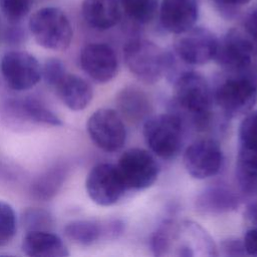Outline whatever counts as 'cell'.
<instances>
[{"mask_svg": "<svg viewBox=\"0 0 257 257\" xmlns=\"http://www.w3.org/2000/svg\"><path fill=\"white\" fill-rule=\"evenodd\" d=\"M1 33H2V27H1V22H0V37H1Z\"/></svg>", "mask_w": 257, "mask_h": 257, "instance_id": "cell-36", "label": "cell"}, {"mask_svg": "<svg viewBox=\"0 0 257 257\" xmlns=\"http://www.w3.org/2000/svg\"><path fill=\"white\" fill-rule=\"evenodd\" d=\"M236 179L241 192L247 196H257V146L240 144Z\"/></svg>", "mask_w": 257, "mask_h": 257, "instance_id": "cell-20", "label": "cell"}, {"mask_svg": "<svg viewBox=\"0 0 257 257\" xmlns=\"http://www.w3.org/2000/svg\"><path fill=\"white\" fill-rule=\"evenodd\" d=\"M156 256H217L218 248L208 232L192 221L168 220L152 238Z\"/></svg>", "mask_w": 257, "mask_h": 257, "instance_id": "cell-1", "label": "cell"}, {"mask_svg": "<svg viewBox=\"0 0 257 257\" xmlns=\"http://www.w3.org/2000/svg\"><path fill=\"white\" fill-rule=\"evenodd\" d=\"M245 220L249 227H256L257 228V203L250 204L244 213Z\"/></svg>", "mask_w": 257, "mask_h": 257, "instance_id": "cell-34", "label": "cell"}, {"mask_svg": "<svg viewBox=\"0 0 257 257\" xmlns=\"http://www.w3.org/2000/svg\"><path fill=\"white\" fill-rule=\"evenodd\" d=\"M67 175L65 165H55L35 179L31 185V194L38 200L52 199L61 188Z\"/></svg>", "mask_w": 257, "mask_h": 257, "instance_id": "cell-23", "label": "cell"}, {"mask_svg": "<svg viewBox=\"0 0 257 257\" xmlns=\"http://www.w3.org/2000/svg\"><path fill=\"white\" fill-rule=\"evenodd\" d=\"M123 58L128 70L146 84L156 83L165 75L167 52L151 40L132 39L123 47Z\"/></svg>", "mask_w": 257, "mask_h": 257, "instance_id": "cell-6", "label": "cell"}, {"mask_svg": "<svg viewBox=\"0 0 257 257\" xmlns=\"http://www.w3.org/2000/svg\"><path fill=\"white\" fill-rule=\"evenodd\" d=\"M219 3L228 6V7H240L243 6L245 4H247L248 2H250V0H217Z\"/></svg>", "mask_w": 257, "mask_h": 257, "instance_id": "cell-35", "label": "cell"}, {"mask_svg": "<svg viewBox=\"0 0 257 257\" xmlns=\"http://www.w3.org/2000/svg\"><path fill=\"white\" fill-rule=\"evenodd\" d=\"M17 230V218L13 207L0 201V247L8 245Z\"/></svg>", "mask_w": 257, "mask_h": 257, "instance_id": "cell-26", "label": "cell"}, {"mask_svg": "<svg viewBox=\"0 0 257 257\" xmlns=\"http://www.w3.org/2000/svg\"><path fill=\"white\" fill-rule=\"evenodd\" d=\"M240 144L257 146V110L245 114L239 130Z\"/></svg>", "mask_w": 257, "mask_h": 257, "instance_id": "cell-30", "label": "cell"}, {"mask_svg": "<svg viewBox=\"0 0 257 257\" xmlns=\"http://www.w3.org/2000/svg\"><path fill=\"white\" fill-rule=\"evenodd\" d=\"M214 59L231 74L257 71V40L245 28H232L219 39Z\"/></svg>", "mask_w": 257, "mask_h": 257, "instance_id": "cell-3", "label": "cell"}, {"mask_svg": "<svg viewBox=\"0 0 257 257\" xmlns=\"http://www.w3.org/2000/svg\"><path fill=\"white\" fill-rule=\"evenodd\" d=\"M4 112L13 120L62 125L61 118L35 97L9 98L4 103Z\"/></svg>", "mask_w": 257, "mask_h": 257, "instance_id": "cell-16", "label": "cell"}, {"mask_svg": "<svg viewBox=\"0 0 257 257\" xmlns=\"http://www.w3.org/2000/svg\"><path fill=\"white\" fill-rule=\"evenodd\" d=\"M81 11L85 22L97 30L109 29L120 19L116 0H83Z\"/></svg>", "mask_w": 257, "mask_h": 257, "instance_id": "cell-19", "label": "cell"}, {"mask_svg": "<svg viewBox=\"0 0 257 257\" xmlns=\"http://www.w3.org/2000/svg\"><path fill=\"white\" fill-rule=\"evenodd\" d=\"M117 170L126 190H144L158 179L160 167L155 157L146 150H126L118 159Z\"/></svg>", "mask_w": 257, "mask_h": 257, "instance_id": "cell-8", "label": "cell"}, {"mask_svg": "<svg viewBox=\"0 0 257 257\" xmlns=\"http://www.w3.org/2000/svg\"><path fill=\"white\" fill-rule=\"evenodd\" d=\"M159 12L162 26L178 35L195 26L199 8L197 0H162Z\"/></svg>", "mask_w": 257, "mask_h": 257, "instance_id": "cell-15", "label": "cell"}, {"mask_svg": "<svg viewBox=\"0 0 257 257\" xmlns=\"http://www.w3.org/2000/svg\"><path fill=\"white\" fill-rule=\"evenodd\" d=\"M213 92L214 100L230 117L247 114L257 102V82L248 74H231Z\"/></svg>", "mask_w": 257, "mask_h": 257, "instance_id": "cell-7", "label": "cell"}, {"mask_svg": "<svg viewBox=\"0 0 257 257\" xmlns=\"http://www.w3.org/2000/svg\"><path fill=\"white\" fill-rule=\"evenodd\" d=\"M197 209L204 214H222L239 206L238 196L225 186H213L204 190L197 198Z\"/></svg>", "mask_w": 257, "mask_h": 257, "instance_id": "cell-21", "label": "cell"}, {"mask_svg": "<svg viewBox=\"0 0 257 257\" xmlns=\"http://www.w3.org/2000/svg\"><path fill=\"white\" fill-rule=\"evenodd\" d=\"M87 134L99 149L105 152L120 150L126 139L121 115L112 108H99L87 119Z\"/></svg>", "mask_w": 257, "mask_h": 257, "instance_id": "cell-9", "label": "cell"}, {"mask_svg": "<svg viewBox=\"0 0 257 257\" xmlns=\"http://www.w3.org/2000/svg\"><path fill=\"white\" fill-rule=\"evenodd\" d=\"M0 68L6 84L16 91L32 88L42 77L38 60L27 51L6 52L1 59Z\"/></svg>", "mask_w": 257, "mask_h": 257, "instance_id": "cell-10", "label": "cell"}, {"mask_svg": "<svg viewBox=\"0 0 257 257\" xmlns=\"http://www.w3.org/2000/svg\"><path fill=\"white\" fill-rule=\"evenodd\" d=\"M143 135L150 150L166 160L175 158L184 142V121L177 113H161L144 121Z\"/></svg>", "mask_w": 257, "mask_h": 257, "instance_id": "cell-4", "label": "cell"}, {"mask_svg": "<svg viewBox=\"0 0 257 257\" xmlns=\"http://www.w3.org/2000/svg\"><path fill=\"white\" fill-rule=\"evenodd\" d=\"M32 0H0V11L10 23H19L29 13Z\"/></svg>", "mask_w": 257, "mask_h": 257, "instance_id": "cell-27", "label": "cell"}, {"mask_svg": "<svg viewBox=\"0 0 257 257\" xmlns=\"http://www.w3.org/2000/svg\"><path fill=\"white\" fill-rule=\"evenodd\" d=\"M218 248V247H217ZM221 254L225 256H243L246 255L243 247V242L240 239L228 238L221 242Z\"/></svg>", "mask_w": 257, "mask_h": 257, "instance_id": "cell-31", "label": "cell"}, {"mask_svg": "<svg viewBox=\"0 0 257 257\" xmlns=\"http://www.w3.org/2000/svg\"><path fill=\"white\" fill-rule=\"evenodd\" d=\"M219 39L209 29L192 27L178 34L174 52L188 65H202L214 59Z\"/></svg>", "mask_w": 257, "mask_h": 257, "instance_id": "cell-11", "label": "cell"}, {"mask_svg": "<svg viewBox=\"0 0 257 257\" xmlns=\"http://www.w3.org/2000/svg\"><path fill=\"white\" fill-rule=\"evenodd\" d=\"M245 30L257 40V8L253 9L246 17L244 22Z\"/></svg>", "mask_w": 257, "mask_h": 257, "instance_id": "cell-33", "label": "cell"}, {"mask_svg": "<svg viewBox=\"0 0 257 257\" xmlns=\"http://www.w3.org/2000/svg\"><path fill=\"white\" fill-rule=\"evenodd\" d=\"M55 88L61 101L74 111L84 109L93 97L90 84L75 74L66 73Z\"/></svg>", "mask_w": 257, "mask_h": 257, "instance_id": "cell-18", "label": "cell"}, {"mask_svg": "<svg viewBox=\"0 0 257 257\" xmlns=\"http://www.w3.org/2000/svg\"><path fill=\"white\" fill-rule=\"evenodd\" d=\"M183 163L189 175L204 180L219 173L223 164V153L216 141L200 139L186 149Z\"/></svg>", "mask_w": 257, "mask_h": 257, "instance_id": "cell-13", "label": "cell"}, {"mask_svg": "<svg viewBox=\"0 0 257 257\" xmlns=\"http://www.w3.org/2000/svg\"><path fill=\"white\" fill-rule=\"evenodd\" d=\"M29 30L38 45L61 51L71 43L73 30L67 15L57 7H43L35 11L28 22Z\"/></svg>", "mask_w": 257, "mask_h": 257, "instance_id": "cell-5", "label": "cell"}, {"mask_svg": "<svg viewBox=\"0 0 257 257\" xmlns=\"http://www.w3.org/2000/svg\"><path fill=\"white\" fill-rule=\"evenodd\" d=\"M24 254L31 257H64L69 252L60 237L48 230L27 231L21 245Z\"/></svg>", "mask_w": 257, "mask_h": 257, "instance_id": "cell-17", "label": "cell"}, {"mask_svg": "<svg viewBox=\"0 0 257 257\" xmlns=\"http://www.w3.org/2000/svg\"><path fill=\"white\" fill-rule=\"evenodd\" d=\"M23 226L27 231L33 230H48L52 224L50 214L42 209L31 208L23 214Z\"/></svg>", "mask_w": 257, "mask_h": 257, "instance_id": "cell-28", "label": "cell"}, {"mask_svg": "<svg viewBox=\"0 0 257 257\" xmlns=\"http://www.w3.org/2000/svg\"><path fill=\"white\" fill-rule=\"evenodd\" d=\"M103 232V227L91 220H73L64 227V234L69 240L84 246L96 242Z\"/></svg>", "mask_w": 257, "mask_h": 257, "instance_id": "cell-24", "label": "cell"}, {"mask_svg": "<svg viewBox=\"0 0 257 257\" xmlns=\"http://www.w3.org/2000/svg\"><path fill=\"white\" fill-rule=\"evenodd\" d=\"M41 75L46 84L56 87V85L66 75V68L64 63L58 58H49L41 67Z\"/></svg>", "mask_w": 257, "mask_h": 257, "instance_id": "cell-29", "label": "cell"}, {"mask_svg": "<svg viewBox=\"0 0 257 257\" xmlns=\"http://www.w3.org/2000/svg\"><path fill=\"white\" fill-rule=\"evenodd\" d=\"M119 114L131 121L146 120L152 110L148 95L138 87L128 86L121 89L116 96Z\"/></svg>", "mask_w": 257, "mask_h": 257, "instance_id": "cell-22", "label": "cell"}, {"mask_svg": "<svg viewBox=\"0 0 257 257\" xmlns=\"http://www.w3.org/2000/svg\"><path fill=\"white\" fill-rule=\"evenodd\" d=\"M175 100L198 128H205L211 117L214 92L207 79L193 70H186L174 80Z\"/></svg>", "mask_w": 257, "mask_h": 257, "instance_id": "cell-2", "label": "cell"}, {"mask_svg": "<svg viewBox=\"0 0 257 257\" xmlns=\"http://www.w3.org/2000/svg\"><path fill=\"white\" fill-rule=\"evenodd\" d=\"M82 70L95 82L106 83L117 72V57L114 50L105 43H89L80 52Z\"/></svg>", "mask_w": 257, "mask_h": 257, "instance_id": "cell-14", "label": "cell"}, {"mask_svg": "<svg viewBox=\"0 0 257 257\" xmlns=\"http://www.w3.org/2000/svg\"><path fill=\"white\" fill-rule=\"evenodd\" d=\"M246 255L257 256V228L249 227L242 239Z\"/></svg>", "mask_w": 257, "mask_h": 257, "instance_id": "cell-32", "label": "cell"}, {"mask_svg": "<svg viewBox=\"0 0 257 257\" xmlns=\"http://www.w3.org/2000/svg\"><path fill=\"white\" fill-rule=\"evenodd\" d=\"M85 189L88 197L99 206L115 204L126 191L116 165L101 163L89 171Z\"/></svg>", "mask_w": 257, "mask_h": 257, "instance_id": "cell-12", "label": "cell"}, {"mask_svg": "<svg viewBox=\"0 0 257 257\" xmlns=\"http://www.w3.org/2000/svg\"><path fill=\"white\" fill-rule=\"evenodd\" d=\"M126 15L139 23L151 22L159 9V0H120Z\"/></svg>", "mask_w": 257, "mask_h": 257, "instance_id": "cell-25", "label": "cell"}]
</instances>
